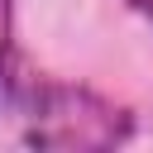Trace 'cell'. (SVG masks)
Instances as JSON below:
<instances>
[{
  "instance_id": "cell-1",
  "label": "cell",
  "mask_w": 153,
  "mask_h": 153,
  "mask_svg": "<svg viewBox=\"0 0 153 153\" xmlns=\"http://www.w3.org/2000/svg\"><path fill=\"white\" fill-rule=\"evenodd\" d=\"M24 120V143L29 148H115L134 134V120L124 105L67 86V81H43L33 76L29 91L14 100Z\"/></svg>"
},
{
  "instance_id": "cell-2",
  "label": "cell",
  "mask_w": 153,
  "mask_h": 153,
  "mask_svg": "<svg viewBox=\"0 0 153 153\" xmlns=\"http://www.w3.org/2000/svg\"><path fill=\"white\" fill-rule=\"evenodd\" d=\"M33 72L19 62V48H14V0H0V100L14 105L24 91H29Z\"/></svg>"
},
{
  "instance_id": "cell-3",
  "label": "cell",
  "mask_w": 153,
  "mask_h": 153,
  "mask_svg": "<svg viewBox=\"0 0 153 153\" xmlns=\"http://www.w3.org/2000/svg\"><path fill=\"white\" fill-rule=\"evenodd\" d=\"M129 5H134V10L143 14V19H153V0H129Z\"/></svg>"
}]
</instances>
